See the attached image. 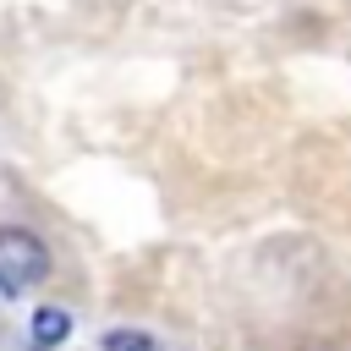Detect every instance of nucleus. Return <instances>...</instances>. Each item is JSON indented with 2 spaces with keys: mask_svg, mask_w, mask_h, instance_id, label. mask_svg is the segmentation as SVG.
<instances>
[{
  "mask_svg": "<svg viewBox=\"0 0 351 351\" xmlns=\"http://www.w3.org/2000/svg\"><path fill=\"white\" fill-rule=\"evenodd\" d=\"M49 247L22 230V225H0V291H27L49 280Z\"/></svg>",
  "mask_w": 351,
  "mask_h": 351,
  "instance_id": "obj_1",
  "label": "nucleus"
},
{
  "mask_svg": "<svg viewBox=\"0 0 351 351\" xmlns=\"http://www.w3.org/2000/svg\"><path fill=\"white\" fill-rule=\"evenodd\" d=\"M33 346L38 351H55V346H66V335H71V313L66 307H33Z\"/></svg>",
  "mask_w": 351,
  "mask_h": 351,
  "instance_id": "obj_2",
  "label": "nucleus"
},
{
  "mask_svg": "<svg viewBox=\"0 0 351 351\" xmlns=\"http://www.w3.org/2000/svg\"><path fill=\"white\" fill-rule=\"evenodd\" d=\"M99 351H165V346L148 329H104L99 335Z\"/></svg>",
  "mask_w": 351,
  "mask_h": 351,
  "instance_id": "obj_3",
  "label": "nucleus"
}]
</instances>
